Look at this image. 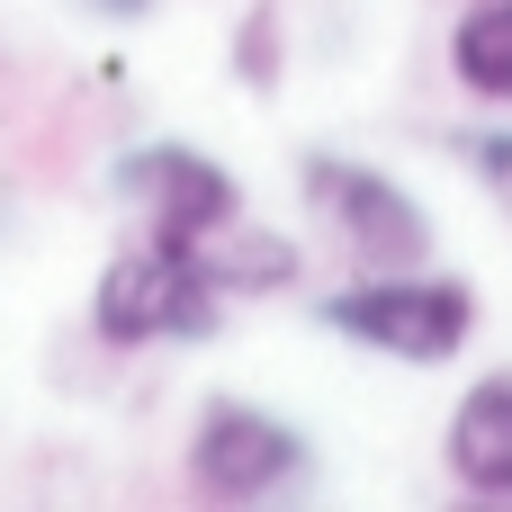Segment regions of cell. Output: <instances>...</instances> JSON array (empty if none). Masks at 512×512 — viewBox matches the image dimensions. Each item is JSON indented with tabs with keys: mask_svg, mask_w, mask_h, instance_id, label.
Here are the masks:
<instances>
[{
	"mask_svg": "<svg viewBox=\"0 0 512 512\" xmlns=\"http://www.w3.org/2000/svg\"><path fill=\"white\" fill-rule=\"evenodd\" d=\"M99 9H126V18H135V9H144V0H99Z\"/></svg>",
	"mask_w": 512,
	"mask_h": 512,
	"instance_id": "obj_11",
	"label": "cell"
},
{
	"mask_svg": "<svg viewBox=\"0 0 512 512\" xmlns=\"http://www.w3.org/2000/svg\"><path fill=\"white\" fill-rule=\"evenodd\" d=\"M450 81L486 108H512V0H468L450 27Z\"/></svg>",
	"mask_w": 512,
	"mask_h": 512,
	"instance_id": "obj_8",
	"label": "cell"
},
{
	"mask_svg": "<svg viewBox=\"0 0 512 512\" xmlns=\"http://www.w3.org/2000/svg\"><path fill=\"white\" fill-rule=\"evenodd\" d=\"M306 477H315L306 432H288V423L261 414V405L216 396V405L198 414V432H189V486H198L207 504H279V495H297Z\"/></svg>",
	"mask_w": 512,
	"mask_h": 512,
	"instance_id": "obj_4",
	"label": "cell"
},
{
	"mask_svg": "<svg viewBox=\"0 0 512 512\" xmlns=\"http://www.w3.org/2000/svg\"><path fill=\"white\" fill-rule=\"evenodd\" d=\"M324 324L378 360H405V369H441L477 342V288L468 279H441L432 261L423 270H360L351 288L324 297Z\"/></svg>",
	"mask_w": 512,
	"mask_h": 512,
	"instance_id": "obj_1",
	"label": "cell"
},
{
	"mask_svg": "<svg viewBox=\"0 0 512 512\" xmlns=\"http://www.w3.org/2000/svg\"><path fill=\"white\" fill-rule=\"evenodd\" d=\"M459 153H468V162H477V171H486L495 189H512V126H504V135H468Z\"/></svg>",
	"mask_w": 512,
	"mask_h": 512,
	"instance_id": "obj_10",
	"label": "cell"
},
{
	"mask_svg": "<svg viewBox=\"0 0 512 512\" xmlns=\"http://www.w3.org/2000/svg\"><path fill=\"white\" fill-rule=\"evenodd\" d=\"M198 261L216 270V288L225 297H270V288H297V270H306V252L288 243V234H261V225H216L207 243H198Z\"/></svg>",
	"mask_w": 512,
	"mask_h": 512,
	"instance_id": "obj_7",
	"label": "cell"
},
{
	"mask_svg": "<svg viewBox=\"0 0 512 512\" xmlns=\"http://www.w3.org/2000/svg\"><path fill=\"white\" fill-rule=\"evenodd\" d=\"M117 189H126V207H144V234H171V243H207L216 225L243 216L234 171L198 144H135L117 162Z\"/></svg>",
	"mask_w": 512,
	"mask_h": 512,
	"instance_id": "obj_5",
	"label": "cell"
},
{
	"mask_svg": "<svg viewBox=\"0 0 512 512\" xmlns=\"http://www.w3.org/2000/svg\"><path fill=\"white\" fill-rule=\"evenodd\" d=\"M234 72H243L252 90H270V81H279V0H252V18H243V54H234Z\"/></svg>",
	"mask_w": 512,
	"mask_h": 512,
	"instance_id": "obj_9",
	"label": "cell"
},
{
	"mask_svg": "<svg viewBox=\"0 0 512 512\" xmlns=\"http://www.w3.org/2000/svg\"><path fill=\"white\" fill-rule=\"evenodd\" d=\"M216 315H225L216 270L198 261V243H171V234L126 243V252L99 270V288H90V324H99V342H117V351H144V342H207Z\"/></svg>",
	"mask_w": 512,
	"mask_h": 512,
	"instance_id": "obj_2",
	"label": "cell"
},
{
	"mask_svg": "<svg viewBox=\"0 0 512 512\" xmlns=\"http://www.w3.org/2000/svg\"><path fill=\"white\" fill-rule=\"evenodd\" d=\"M441 468H450L459 495H477V504H512V369H486V378L450 405Z\"/></svg>",
	"mask_w": 512,
	"mask_h": 512,
	"instance_id": "obj_6",
	"label": "cell"
},
{
	"mask_svg": "<svg viewBox=\"0 0 512 512\" xmlns=\"http://www.w3.org/2000/svg\"><path fill=\"white\" fill-rule=\"evenodd\" d=\"M297 189L360 270H423L432 261V216L405 198V180H387V171H369L351 153H306Z\"/></svg>",
	"mask_w": 512,
	"mask_h": 512,
	"instance_id": "obj_3",
	"label": "cell"
}]
</instances>
